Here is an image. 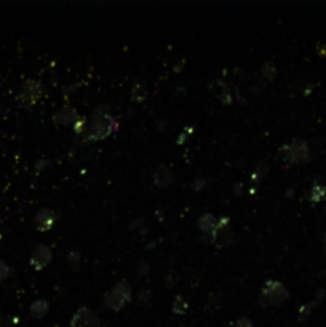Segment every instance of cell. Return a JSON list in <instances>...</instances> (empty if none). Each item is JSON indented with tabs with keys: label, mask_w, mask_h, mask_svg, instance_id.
Wrapping results in <instances>:
<instances>
[{
	"label": "cell",
	"mask_w": 326,
	"mask_h": 327,
	"mask_svg": "<svg viewBox=\"0 0 326 327\" xmlns=\"http://www.w3.org/2000/svg\"><path fill=\"white\" fill-rule=\"evenodd\" d=\"M118 131V120L112 115L109 106L102 104L95 109L93 115L88 123L87 133L83 134L82 141L83 142H95V141H102L109 137L111 134Z\"/></svg>",
	"instance_id": "6da1fadb"
},
{
	"label": "cell",
	"mask_w": 326,
	"mask_h": 327,
	"mask_svg": "<svg viewBox=\"0 0 326 327\" xmlns=\"http://www.w3.org/2000/svg\"><path fill=\"white\" fill-rule=\"evenodd\" d=\"M289 297V291L282 281L277 279H268L266 284L262 286L259 292V305L262 307H280L283 302H287Z\"/></svg>",
	"instance_id": "7a4b0ae2"
},
{
	"label": "cell",
	"mask_w": 326,
	"mask_h": 327,
	"mask_svg": "<svg viewBox=\"0 0 326 327\" xmlns=\"http://www.w3.org/2000/svg\"><path fill=\"white\" fill-rule=\"evenodd\" d=\"M131 300H133V289L127 281L120 279L112 286L111 291H107L104 297V307L107 309H112V311H120Z\"/></svg>",
	"instance_id": "3957f363"
},
{
	"label": "cell",
	"mask_w": 326,
	"mask_h": 327,
	"mask_svg": "<svg viewBox=\"0 0 326 327\" xmlns=\"http://www.w3.org/2000/svg\"><path fill=\"white\" fill-rule=\"evenodd\" d=\"M283 162L287 164L304 163L310 158V147L306 139H293L282 148Z\"/></svg>",
	"instance_id": "277c9868"
},
{
	"label": "cell",
	"mask_w": 326,
	"mask_h": 327,
	"mask_svg": "<svg viewBox=\"0 0 326 327\" xmlns=\"http://www.w3.org/2000/svg\"><path fill=\"white\" fill-rule=\"evenodd\" d=\"M43 94V87L42 83L36 78H29L22 83L21 91L18 94V106L22 109H31L32 106H36L38 99Z\"/></svg>",
	"instance_id": "5b68a950"
},
{
	"label": "cell",
	"mask_w": 326,
	"mask_h": 327,
	"mask_svg": "<svg viewBox=\"0 0 326 327\" xmlns=\"http://www.w3.org/2000/svg\"><path fill=\"white\" fill-rule=\"evenodd\" d=\"M233 238H235V233H233L232 223L229 220V217H226V216L219 217L214 232L210 236V241L216 246V248H224V246H229L232 243Z\"/></svg>",
	"instance_id": "8992f818"
},
{
	"label": "cell",
	"mask_w": 326,
	"mask_h": 327,
	"mask_svg": "<svg viewBox=\"0 0 326 327\" xmlns=\"http://www.w3.org/2000/svg\"><path fill=\"white\" fill-rule=\"evenodd\" d=\"M51 260H53V251L48 246L37 243L31 248L29 262L34 270H43L47 265H50Z\"/></svg>",
	"instance_id": "52a82bcc"
},
{
	"label": "cell",
	"mask_w": 326,
	"mask_h": 327,
	"mask_svg": "<svg viewBox=\"0 0 326 327\" xmlns=\"http://www.w3.org/2000/svg\"><path fill=\"white\" fill-rule=\"evenodd\" d=\"M71 327H101V319L91 308L80 307L71 319Z\"/></svg>",
	"instance_id": "ba28073f"
},
{
	"label": "cell",
	"mask_w": 326,
	"mask_h": 327,
	"mask_svg": "<svg viewBox=\"0 0 326 327\" xmlns=\"http://www.w3.org/2000/svg\"><path fill=\"white\" fill-rule=\"evenodd\" d=\"M55 222H56L55 212L48 208L38 209L36 212V216H34V223H36L38 232H50L51 228L55 227Z\"/></svg>",
	"instance_id": "9c48e42d"
},
{
	"label": "cell",
	"mask_w": 326,
	"mask_h": 327,
	"mask_svg": "<svg viewBox=\"0 0 326 327\" xmlns=\"http://www.w3.org/2000/svg\"><path fill=\"white\" fill-rule=\"evenodd\" d=\"M78 118L77 110L72 106H64L53 115V122L56 125H74Z\"/></svg>",
	"instance_id": "30bf717a"
},
{
	"label": "cell",
	"mask_w": 326,
	"mask_h": 327,
	"mask_svg": "<svg viewBox=\"0 0 326 327\" xmlns=\"http://www.w3.org/2000/svg\"><path fill=\"white\" fill-rule=\"evenodd\" d=\"M174 181L176 179H174L173 173H171V169L165 164L158 166L157 171L153 173V182H155L157 187H162V188L170 187V185H173Z\"/></svg>",
	"instance_id": "8fae6325"
},
{
	"label": "cell",
	"mask_w": 326,
	"mask_h": 327,
	"mask_svg": "<svg viewBox=\"0 0 326 327\" xmlns=\"http://www.w3.org/2000/svg\"><path fill=\"white\" fill-rule=\"evenodd\" d=\"M216 225H217V219H216L213 214L207 212V214L200 216V219H198V228H200V232L207 235L208 238L211 236V235H213Z\"/></svg>",
	"instance_id": "7c38bea8"
},
{
	"label": "cell",
	"mask_w": 326,
	"mask_h": 327,
	"mask_svg": "<svg viewBox=\"0 0 326 327\" xmlns=\"http://www.w3.org/2000/svg\"><path fill=\"white\" fill-rule=\"evenodd\" d=\"M50 309V303L48 300H45V298H37V300H34L31 303V308H29V313L34 319H42L45 314L48 313Z\"/></svg>",
	"instance_id": "4fadbf2b"
},
{
	"label": "cell",
	"mask_w": 326,
	"mask_h": 327,
	"mask_svg": "<svg viewBox=\"0 0 326 327\" xmlns=\"http://www.w3.org/2000/svg\"><path fill=\"white\" fill-rule=\"evenodd\" d=\"M325 195H326V188H325L323 183L313 182L312 188L308 190L307 198H308V201H312V203H320L325 198Z\"/></svg>",
	"instance_id": "5bb4252c"
},
{
	"label": "cell",
	"mask_w": 326,
	"mask_h": 327,
	"mask_svg": "<svg viewBox=\"0 0 326 327\" xmlns=\"http://www.w3.org/2000/svg\"><path fill=\"white\" fill-rule=\"evenodd\" d=\"M147 96V90L142 82H134L133 87H131V99L134 102H142L144 97Z\"/></svg>",
	"instance_id": "9a60e30c"
},
{
	"label": "cell",
	"mask_w": 326,
	"mask_h": 327,
	"mask_svg": "<svg viewBox=\"0 0 326 327\" xmlns=\"http://www.w3.org/2000/svg\"><path fill=\"white\" fill-rule=\"evenodd\" d=\"M173 311L176 314H186L189 311V302L186 300L184 297L178 295L173 300Z\"/></svg>",
	"instance_id": "2e32d148"
},
{
	"label": "cell",
	"mask_w": 326,
	"mask_h": 327,
	"mask_svg": "<svg viewBox=\"0 0 326 327\" xmlns=\"http://www.w3.org/2000/svg\"><path fill=\"white\" fill-rule=\"evenodd\" d=\"M67 263H69V267L72 270H78L80 263H82V255H80V251L72 249L69 252V255H67Z\"/></svg>",
	"instance_id": "e0dca14e"
},
{
	"label": "cell",
	"mask_w": 326,
	"mask_h": 327,
	"mask_svg": "<svg viewBox=\"0 0 326 327\" xmlns=\"http://www.w3.org/2000/svg\"><path fill=\"white\" fill-rule=\"evenodd\" d=\"M87 128H88V123H87V118H85V117H78L76 120V123L72 125L74 133L80 134V136H83L85 133H87Z\"/></svg>",
	"instance_id": "ac0fdd59"
},
{
	"label": "cell",
	"mask_w": 326,
	"mask_h": 327,
	"mask_svg": "<svg viewBox=\"0 0 326 327\" xmlns=\"http://www.w3.org/2000/svg\"><path fill=\"white\" fill-rule=\"evenodd\" d=\"M267 173V163H261L256 166V169L253 171V174H251V181H253L256 185L262 181V177H264V174Z\"/></svg>",
	"instance_id": "d6986e66"
},
{
	"label": "cell",
	"mask_w": 326,
	"mask_h": 327,
	"mask_svg": "<svg viewBox=\"0 0 326 327\" xmlns=\"http://www.w3.org/2000/svg\"><path fill=\"white\" fill-rule=\"evenodd\" d=\"M11 274H13L11 267L5 260H0V284H2L5 279H8Z\"/></svg>",
	"instance_id": "ffe728a7"
},
{
	"label": "cell",
	"mask_w": 326,
	"mask_h": 327,
	"mask_svg": "<svg viewBox=\"0 0 326 327\" xmlns=\"http://www.w3.org/2000/svg\"><path fill=\"white\" fill-rule=\"evenodd\" d=\"M205 185H207V179H203V177H195L192 182V188L195 192H202V188H205Z\"/></svg>",
	"instance_id": "44dd1931"
},
{
	"label": "cell",
	"mask_w": 326,
	"mask_h": 327,
	"mask_svg": "<svg viewBox=\"0 0 326 327\" xmlns=\"http://www.w3.org/2000/svg\"><path fill=\"white\" fill-rule=\"evenodd\" d=\"M149 272H151V268H149V265L146 262H141L138 265V270H136V273H138V276H144V274H147Z\"/></svg>",
	"instance_id": "7402d4cb"
},
{
	"label": "cell",
	"mask_w": 326,
	"mask_h": 327,
	"mask_svg": "<svg viewBox=\"0 0 326 327\" xmlns=\"http://www.w3.org/2000/svg\"><path fill=\"white\" fill-rule=\"evenodd\" d=\"M176 283H178V274H176L174 272L168 273V276H167V288H173Z\"/></svg>",
	"instance_id": "603a6c76"
},
{
	"label": "cell",
	"mask_w": 326,
	"mask_h": 327,
	"mask_svg": "<svg viewBox=\"0 0 326 327\" xmlns=\"http://www.w3.org/2000/svg\"><path fill=\"white\" fill-rule=\"evenodd\" d=\"M233 327H254V324L251 323L248 318H240V319H237V323Z\"/></svg>",
	"instance_id": "cb8c5ba5"
},
{
	"label": "cell",
	"mask_w": 326,
	"mask_h": 327,
	"mask_svg": "<svg viewBox=\"0 0 326 327\" xmlns=\"http://www.w3.org/2000/svg\"><path fill=\"white\" fill-rule=\"evenodd\" d=\"M50 164V160H47V158H40V160H37L36 162V168L37 169H43L45 166H48Z\"/></svg>",
	"instance_id": "d4e9b609"
},
{
	"label": "cell",
	"mask_w": 326,
	"mask_h": 327,
	"mask_svg": "<svg viewBox=\"0 0 326 327\" xmlns=\"http://www.w3.org/2000/svg\"><path fill=\"white\" fill-rule=\"evenodd\" d=\"M152 298V291H142L139 295V300H151Z\"/></svg>",
	"instance_id": "484cf974"
},
{
	"label": "cell",
	"mask_w": 326,
	"mask_h": 327,
	"mask_svg": "<svg viewBox=\"0 0 326 327\" xmlns=\"http://www.w3.org/2000/svg\"><path fill=\"white\" fill-rule=\"evenodd\" d=\"M323 241H325V249H326V233H325V238H323Z\"/></svg>",
	"instance_id": "4316f807"
}]
</instances>
